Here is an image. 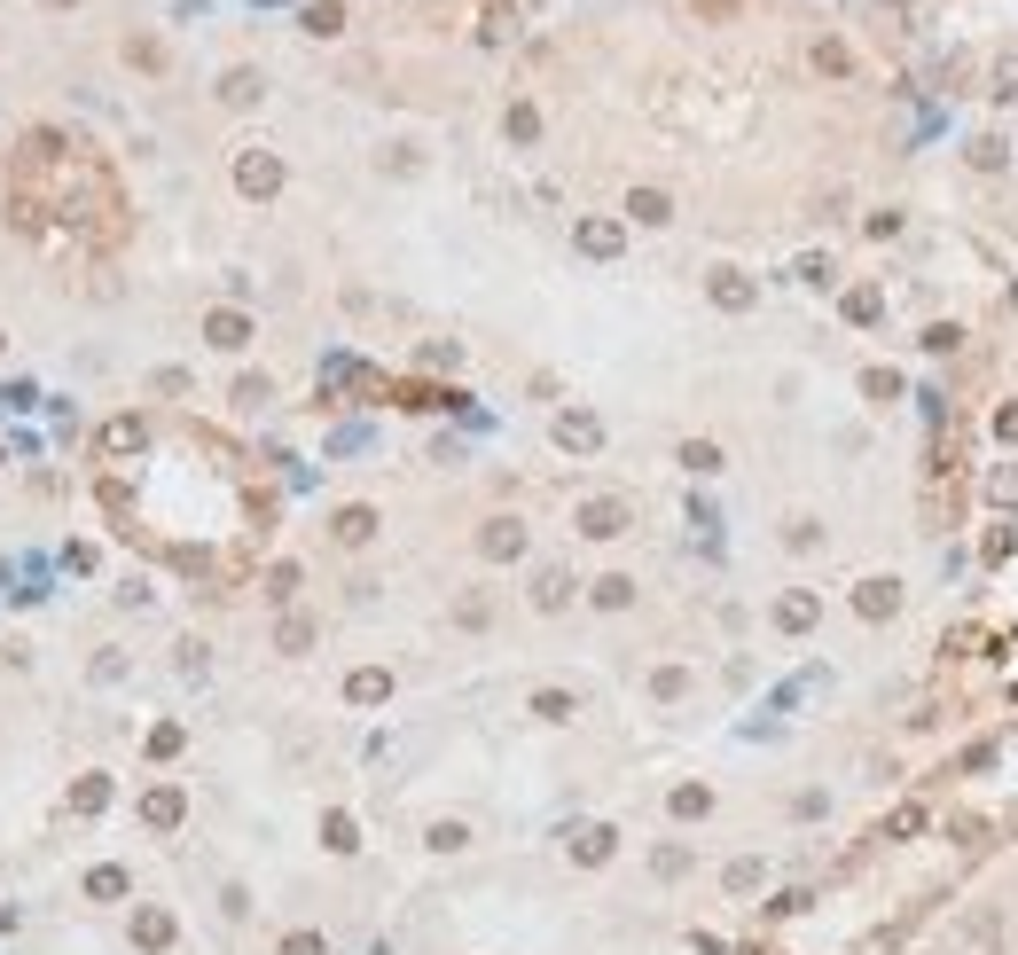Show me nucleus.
<instances>
[{"label":"nucleus","mask_w":1018,"mask_h":955,"mask_svg":"<svg viewBox=\"0 0 1018 955\" xmlns=\"http://www.w3.org/2000/svg\"><path fill=\"white\" fill-rule=\"evenodd\" d=\"M235 188H243V196H275L282 188V157L275 149H243V157H235Z\"/></svg>","instance_id":"obj_1"},{"label":"nucleus","mask_w":1018,"mask_h":955,"mask_svg":"<svg viewBox=\"0 0 1018 955\" xmlns=\"http://www.w3.org/2000/svg\"><path fill=\"white\" fill-rule=\"evenodd\" d=\"M556 447H564V455H596V447H603V423L588 408H564V415H556Z\"/></svg>","instance_id":"obj_2"},{"label":"nucleus","mask_w":1018,"mask_h":955,"mask_svg":"<svg viewBox=\"0 0 1018 955\" xmlns=\"http://www.w3.org/2000/svg\"><path fill=\"white\" fill-rule=\"evenodd\" d=\"M580 533H588V541L627 533V501H588V509H580Z\"/></svg>","instance_id":"obj_3"},{"label":"nucleus","mask_w":1018,"mask_h":955,"mask_svg":"<svg viewBox=\"0 0 1018 955\" xmlns=\"http://www.w3.org/2000/svg\"><path fill=\"white\" fill-rule=\"evenodd\" d=\"M854 611H862V619H893V611H901V588H893V580H870V588H854Z\"/></svg>","instance_id":"obj_4"},{"label":"nucleus","mask_w":1018,"mask_h":955,"mask_svg":"<svg viewBox=\"0 0 1018 955\" xmlns=\"http://www.w3.org/2000/svg\"><path fill=\"white\" fill-rule=\"evenodd\" d=\"M572 862H580V869L611 862V830H603V822H588V830H572Z\"/></svg>","instance_id":"obj_5"},{"label":"nucleus","mask_w":1018,"mask_h":955,"mask_svg":"<svg viewBox=\"0 0 1018 955\" xmlns=\"http://www.w3.org/2000/svg\"><path fill=\"white\" fill-rule=\"evenodd\" d=\"M627 212H635L643 228H666V220H674V204H666V188H635V196H627Z\"/></svg>","instance_id":"obj_6"},{"label":"nucleus","mask_w":1018,"mask_h":955,"mask_svg":"<svg viewBox=\"0 0 1018 955\" xmlns=\"http://www.w3.org/2000/svg\"><path fill=\"white\" fill-rule=\"evenodd\" d=\"M134 948H173V916H165V909H141L134 916Z\"/></svg>","instance_id":"obj_7"},{"label":"nucleus","mask_w":1018,"mask_h":955,"mask_svg":"<svg viewBox=\"0 0 1018 955\" xmlns=\"http://www.w3.org/2000/svg\"><path fill=\"white\" fill-rule=\"evenodd\" d=\"M204 337L235 353V345H251V321H243V314H212V321H204Z\"/></svg>","instance_id":"obj_8"},{"label":"nucleus","mask_w":1018,"mask_h":955,"mask_svg":"<svg viewBox=\"0 0 1018 955\" xmlns=\"http://www.w3.org/2000/svg\"><path fill=\"white\" fill-rule=\"evenodd\" d=\"M580 251H588V259H611V251H619V228H611V220H580Z\"/></svg>","instance_id":"obj_9"},{"label":"nucleus","mask_w":1018,"mask_h":955,"mask_svg":"<svg viewBox=\"0 0 1018 955\" xmlns=\"http://www.w3.org/2000/svg\"><path fill=\"white\" fill-rule=\"evenodd\" d=\"M345 697H353V705H384V697H392V674H353V682H345Z\"/></svg>","instance_id":"obj_10"},{"label":"nucleus","mask_w":1018,"mask_h":955,"mask_svg":"<svg viewBox=\"0 0 1018 955\" xmlns=\"http://www.w3.org/2000/svg\"><path fill=\"white\" fill-rule=\"evenodd\" d=\"M141 822L173 830V822H181V791H149V799H141Z\"/></svg>","instance_id":"obj_11"},{"label":"nucleus","mask_w":1018,"mask_h":955,"mask_svg":"<svg viewBox=\"0 0 1018 955\" xmlns=\"http://www.w3.org/2000/svg\"><path fill=\"white\" fill-rule=\"evenodd\" d=\"M987 79H995V94H1018V47H995L987 55Z\"/></svg>","instance_id":"obj_12"},{"label":"nucleus","mask_w":1018,"mask_h":955,"mask_svg":"<svg viewBox=\"0 0 1018 955\" xmlns=\"http://www.w3.org/2000/svg\"><path fill=\"white\" fill-rule=\"evenodd\" d=\"M376 533V509H337V541L353 548V541H369Z\"/></svg>","instance_id":"obj_13"},{"label":"nucleus","mask_w":1018,"mask_h":955,"mask_svg":"<svg viewBox=\"0 0 1018 955\" xmlns=\"http://www.w3.org/2000/svg\"><path fill=\"white\" fill-rule=\"evenodd\" d=\"M776 619H784L791 635H807V627H815V595H784V603H776Z\"/></svg>","instance_id":"obj_14"},{"label":"nucleus","mask_w":1018,"mask_h":955,"mask_svg":"<svg viewBox=\"0 0 1018 955\" xmlns=\"http://www.w3.org/2000/svg\"><path fill=\"white\" fill-rule=\"evenodd\" d=\"M564 595H572V580H564V572H541V580H533V603H541V611H556Z\"/></svg>","instance_id":"obj_15"},{"label":"nucleus","mask_w":1018,"mask_h":955,"mask_svg":"<svg viewBox=\"0 0 1018 955\" xmlns=\"http://www.w3.org/2000/svg\"><path fill=\"white\" fill-rule=\"evenodd\" d=\"M102 447H110V455H134V447H141V423H134V415H126V423H110V431H102Z\"/></svg>","instance_id":"obj_16"},{"label":"nucleus","mask_w":1018,"mask_h":955,"mask_svg":"<svg viewBox=\"0 0 1018 955\" xmlns=\"http://www.w3.org/2000/svg\"><path fill=\"white\" fill-rule=\"evenodd\" d=\"M713 298H721V306H752V282H744V274H713Z\"/></svg>","instance_id":"obj_17"},{"label":"nucleus","mask_w":1018,"mask_h":955,"mask_svg":"<svg viewBox=\"0 0 1018 955\" xmlns=\"http://www.w3.org/2000/svg\"><path fill=\"white\" fill-rule=\"evenodd\" d=\"M705 807H713V791H705V783H682V791H674V815H705Z\"/></svg>","instance_id":"obj_18"},{"label":"nucleus","mask_w":1018,"mask_h":955,"mask_svg":"<svg viewBox=\"0 0 1018 955\" xmlns=\"http://www.w3.org/2000/svg\"><path fill=\"white\" fill-rule=\"evenodd\" d=\"M682 470H697V478H705V470H721V447H705V439H690V447H682Z\"/></svg>","instance_id":"obj_19"},{"label":"nucleus","mask_w":1018,"mask_h":955,"mask_svg":"<svg viewBox=\"0 0 1018 955\" xmlns=\"http://www.w3.org/2000/svg\"><path fill=\"white\" fill-rule=\"evenodd\" d=\"M987 501H1018V462H1003V470H987Z\"/></svg>","instance_id":"obj_20"},{"label":"nucleus","mask_w":1018,"mask_h":955,"mask_svg":"<svg viewBox=\"0 0 1018 955\" xmlns=\"http://www.w3.org/2000/svg\"><path fill=\"white\" fill-rule=\"evenodd\" d=\"M517 548H525V533H517V525H509V517H502V525L486 533V556H517Z\"/></svg>","instance_id":"obj_21"},{"label":"nucleus","mask_w":1018,"mask_h":955,"mask_svg":"<svg viewBox=\"0 0 1018 955\" xmlns=\"http://www.w3.org/2000/svg\"><path fill=\"white\" fill-rule=\"evenodd\" d=\"M533 713H541V721H572V697H564V689H541Z\"/></svg>","instance_id":"obj_22"},{"label":"nucleus","mask_w":1018,"mask_h":955,"mask_svg":"<svg viewBox=\"0 0 1018 955\" xmlns=\"http://www.w3.org/2000/svg\"><path fill=\"white\" fill-rule=\"evenodd\" d=\"M596 603H603V611H619V603H635V580H596Z\"/></svg>","instance_id":"obj_23"},{"label":"nucleus","mask_w":1018,"mask_h":955,"mask_svg":"<svg viewBox=\"0 0 1018 955\" xmlns=\"http://www.w3.org/2000/svg\"><path fill=\"white\" fill-rule=\"evenodd\" d=\"M87 893H94V901H110V893H126V869H94V877H87Z\"/></svg>","instance_id":"obj_24"},{"label":"nucleus","mask_w":1018,"mask_h":955,"mask_svg":"<svg viewBox=\"0 0 1018 955\" xmlns=\"http://www.w3.org/2000/svg\"><path fill=\"white\" fill-rule=\"evenodd\" d=\"M322 838H329V846H337V854H353V846H361V838H353V822H345V815H329V822H322Z\"/></svg>","instance_id":"obj_25"},{"label":"nucleus","mask_w":1018,"mask_h":955,"mask_svg":"<svg viewBox=\"0 0 1018 955\" xmlns=\"http://www.w3.org/2000/svg\"><path fill=\"white\" fill-rule=\"evenodd\" d=\"M220 94H228V102H259V79H251V71H235V79H228Z\"/></svg>","instance_id":"obj_26"},{"label":"nucleus","mask_w":1018,"mask_h":955,"mask_svg":"<svg viewBox=\"0 0 1018 955\" xmlns=\"http://www.w3.org/2000/svg\"><path fill=\"white\" fill-rule=\"evenodd\" d=\"M282 955H322V932H290V940H282Z\"/></svg>","instance_id":"obj_27"},{"label":"nucleus","mask_w":1018,"mask_h":955,"mask_svg":"<svg viewBox=\"0 0 1018 955\" xmlns=\"http://www.w3.org/2000/svg\"><path fill=\"white\" fill-rule=\"evenodd\" d=\"M995 431H1003V439H1018V408H1003V415H995Z\"/></svg>","instance_id":"obj_28"}]
</instances>
